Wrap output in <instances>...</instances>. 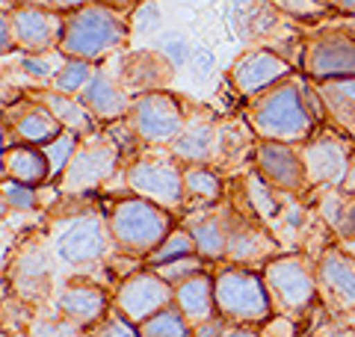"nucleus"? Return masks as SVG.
Wrapping results in <instances>:
<instances>
[{"mask_svg": "<svg viewBox=\"0 0 355 337\" xmlns=\"http://www.w3.org/2000/svg\"><path fill=\"white\" fill-rule=\"evenodd\" d=\"M343 193H355V154H352V160H349V172H347V181H343Z\"/></svg>", "mask_w": 355, "mask_h": 337, "instance_id": "nucleus-45", "label": "nucleus"}, {"mask_svg": "<svg viewBox=\"0 0 355 337\" xmlns=\"http://www.w3.org/2000/svg\"><path fill=\"white\" fill-rule=\"evenodd\" d=\"M89 337H139V331H137V325L128 322L116 308H110L107 317L89 329Z\"/></svg>", "mask_w": 355, "mask_h": 337, "instance_id": "nucleus-35", "label": "nucleus"}, {"mask_svg": "<svg viewBox=\"0 0 355 337\" xmlns=\"http://www.w3.org/2000/svg\"><path fill=\"white\" fill-rule=\"evenodd\" d=\"M222 198H225V181L214 168L198 166V163H184V213L214 207Z\"/></svg>", "mask_w": 355, "mask_h": 337, "instance_id": "nucleus-21", "label": "nucleus"}, {"mask_svg": "<svg viewBox=\"0 0 355 337\" xmlns=\"http://www.w3.org/2000/svg\"><path fill=\"white\" fill-rule=\"evenodd\" d=\"M175 308L184 313L190 325H202L207 320L219 317L216 313V290H214V273H202L196 278H187L175 287Z\"/></svg>", "mask_w": 355, "mask_h": 337, "instance_id": "nucleus-19", "label": "nucleus"}, {"mask_svg": "<svg viewBox=\"0 0 355 337\" xmlns=\"http://www.w3.org/2000/svg\"><path fill=\"white\" fill-rule=\"evenodd\" d=\"M302 337H314V334H311V331H308V334H302Z\"/></svg>", "mask_w": 355, "mask_h": 337, "instance_id": "nucleus-49", "label": "nucleus"}, {"mask_svg": "<svg viewBox=\"0 0 355 337\" xmlns=\"http://www.w3.org/2000/svg\"><path fill=\"white\" fill-rule=\"evenodd\" d=\"M166 53H169L175 62H184L187 60V42L184 39H169L166 42Z\"/></svg>", "mask_w": 355, "mask_h": 337, "instance_id": "nucleus-40", "label": "nucleus"}, {"mask_svg": "<svg viewBox=\"0 0 355 337\" xmlns=\"http://www.w3.org/2000/svg\"><path fill=\"white\" fill-rule=\"evenodd\" d=\"M24 337H89V331L83 325L65 320L53 308H44V311H36V317L30 320Z\"/></svg>", "mask_w": 355, "mask_h": 337, "instance_id": "nucleus-28", "label": "nucleus"}, {"mask_svg": "<svg viewBox=\"0 0 355 337\" xmlns=\"http://www.w3.org/2000/svg\"><path fill=\"white\" fill-rule=\"evenodd\" d=\"M331 3H338L343 9H349V12H355V0H331Z\"/></svg>", "mask_w": 355, "mask_h": 337, "instance_id": "nucleus-46", "label": "nucleus"}, {"mask_svg": "<svg viewBox=\"0 0 355 337\" xmlns=\"http://www.w3.org/2000/svg\"><path fill=\"white\" fill-rule=\"evenodd\" d=\"M51 308L89 331L113 308V290L89 278H62L57 293H53Z\"/></svg>", "mask_w": 355, "mask_h": 337, "instance_id": "nucleus-13", "label": "nucleus"}, {"mask_svg": "<svg viewBox=\"0 0 355 337\" xmlns=\"http://www.w3.org/2000/svg\"><path fill=\"white\" fill-rule=\"evenodd\" d=\"M352 142L349 137H340L335 130H323L317 137L302 142L299 157L305 166V178L311 193H323V189H340L347 181L349 160H352Z\"/></svg>", "mask_w": 355, "mask_h": 337, "instance_id": "nucleus-11", "label": "nucleus"}, {"mask_svg": "<svg viewBox=\"0 0 355 337\" xmlns=\"http://www.w3.org/2000/svg\"><path fill=\"white\" fill-rule=\"evenodd\" d=\"M320 98L331 121L355 139V80H329L320 86Z\"/></svg>", "mask_w": 355, "mask_h": 337, "instance_id": "nucleus-23", "label": "nucleus"}, {"mask_svg": "<svg viewBox=\"0 0 355 337\" xmlns=\"http://www.w3.org/2000/svg\"><path fill=\"white\" fill-rule=\"evenodd\" d=\"M231 151L228 142L219 139L216 128L210 125V121H190V125H184L181 137L172 142V154L178 157L181 163H198V166H210L214 160H225ZM214 168V166H210Z\"/></svg>", "mask_w": 355, "mask_h": 337, "instance_id": "nucleus-18", "label": "nucleus"}, {"mask_svg": "<svg viewBox=\"0 0 355 337\" xmlns=\"http://www.w3.org/2000/svg\"><path fill=\"white\" fill-rule=\"evenodd\" d=\"M18 36L24 44H36V48H42V44H48L51 36H53V27H57V18L42 12V9H27V12L18 15Z\"/></svg>", "mask_w": 355, "mask_h": 337, "instance_id": "nucleus-31", "label": "nucleus"}, {"mask_svg": "<svg viewBox=\"0 0 355 337\" xmlns=\"http://www.w3.org/2000/svg\"><path fill=\"white\" fill-rule=\"evenodd\" d=\"M83 104L89 107V112L98 119H119L125 112V98L121 92L107 80V77H92L83 89Z\"/></svg>", "mask_w": 355, "mask_h": 337, "instance_id": "nucleus-26", "label": "nucleus"}, {"mask_svg": "<svg viewBox=\"0 0 355 337\" xmlns=\"http://www.w3.org/2000/svg\"><path fill=\"white\" fill-rule=\"evenodd\" d=\"M228 331V322L222 320V317H214V320H207L202 325H193V334L190 337H222Z\"/></svg>", "mask_w": 355, "mask_h": 337, "instance_id": "nucleus-39", "label": "nucleus"}, {"mask_svg": "<svg viewBox=\"0 0 355 337\" xmlns=\"http://www.w3.org/2000/svg\"><path fill=\"white\" fill-rule=\"evenodd\" d=\"M190 254H198V245H196V240H193V234L187 231L181 222H178V228L146 257V263H142V266L157 269V266H163V263L181 261V257H190Z\"/></svg>", "mask_w": 355, "mask_h": 337, "instance_id": "nucleus-27", "label": "nucleus"}, {"mask_svg": "<svg viewBox=\"0 0 355 337\" xmlns=\"http://www.w3.org/2000/svg\"><path fill=\"white\" fill-rule=\"evenodd\" d=\"M3 281L12 287V293L27 308L33 311L51 308L53 293L60 287V269L42 225L24 231L12 243V249L3 252Z\"/></svg>", "mask_w": 355, "mask_h": 337, "instance_id": "nucleus-3", "label": "nucleus"}, {"mask_svg": "<svg viewBox=\"0 0 355 337\" xmlns=\"http://www.w3.org/2000/svg\"><path fill=\"white\" fill-rule=\"evenodd\" d=\"M317 116L305 104L302 92L296 86H282L272 95H266L258 107L252 110V128L261 139L270 142H308L314 137Z\"/></svg>", "mask_w": 355, "mask_h": 337, "instance_id": "nucleus-6", "label": "nucleus"}, {"mask_svg": "<svg viewBox=\"0 0 355 337\" xmlns=\"http://www.w3.org/2000/svg\"><path fill=\"white\" fill-rule=\"evenodd\" d=\"M24 69H27L30 74H36V77H44V74L51 71L48 65H44V62H39V60H27V62H24Z\"/></svg>", "mask_w": 355, "mask_h": 337, "instance_id": "nucleus-44", "label": "nucleus"}, {"mask_svg": "<svg viewBox=\"0 0 355 337\" xmlns=\"http://www.w3.org/2000/svg\"><path fill=\"white\" fill-rule=\"evenodd\" d=\"M228 216V245H225V266H246V269H261L279 257L284 249L282 243L272 237V231L263 222H258L249 213L234 207L228 198H222Z\"/></svg>", "mask_w": 355, "mask_h": 337, "instance_id": "nucleus-9", "label": "nucleus"}, {"mask_svg": "<svg viewBox=\"0 0 355 337\" xmlns=\"http://www.w3.org/2000/svg\"><path fill=\"white\" fill-rule=\"evenodd\" d=\"M258 334H261V337H302V334H308V331H305L296 320L282 317V313H272L270 320L258 325Z\"/></svg>", "mask_w": 355, "mask_h": 337, "instance_id": "nucleus-36", "label": "nucleus"}, {"mask_svg": "<svg viewBox=\"0 0 355 337\" xmlns=\"http://www.w3.org/2000/svg\"><path fill=\"white\" fill-rule=\"evenodd\" d=\"M137 331H139V337H190L193 325L187 322V317L175 305H169L166 311L154 313L151 320L139 322Z\"/></svg>", "mask_w": 355, "mask_h": 337, "instance_id": "nucleus-30", "label": "nucleus"}, {"mask_svg": "<svg viewBox=\"0 0 355 337\" xmlns=\"http://www.w3.org/2000/svg\"><path fill=\"white\" fill-rule=\"evenodd\" d=\"M51 163L36 145L3 148V181H18L27 187H42L51 181Z\"/></svg>", "mask_w": 355, "mask_h": 337, "instance_id": "nucleus-20", "label": "nucleus"}, {"mask_svg": "<svg viewBox=\"0 0 355 337\" xmlns=\"http://www.w3.org/2000/svg\"><path fill=\"white\" fill-rule=\"evenodd\" d=\"M266 296H270L272 313L291 317L311 331L320 320H329L326 311L320 308L317 296V278H314V261L302 252H282L261 269Z\"/></svg>", "mask_w": 355, "mask_h": 337, "instance_id": "nucleus-2", "label": "nucleus"}, {"mask_svg": "<svg viewBox=\"0 0 355 337\" xmlns=\"http://www.w3.org/2000/svg\"><path fill=\"white\" fill-rule=\"evenodd\" d=\"M12 130L18 133L21 139L27 145H36V148H44L48 142H53L65 130L57 119H53L51 110L44 107H33L27 112H21V116L12 121Z\"/></svg>", "mask_w": 355, "mask_h": 337, "instance_id": "nucleus-25", "label": "nucleus"}, {"mask_svg": "<svg viewBox=\"0 0 355 337\" xmlns=\"http://www.w3.org/2000/svg\"><path fill=\"white\" fill-rule=\"evenodd\" d=\"M53 3H60V6H74V3H80V0H53Z\"/></svg>", "mask_w": 355, "mask_h": 337, "instance_id": "nucleus-47", "label": "nucleus"}, {"mask_svg": "<svg viewBox=\"0 0 355 337\" xmlns=\"http://www.w3.org/2000/svg\"><path fill=\"white\" fill-rule=\"evenodd\" d=\"M184 125V112L169 95H146L130 112V128L146 145H172Z\"/></svg>", "mask_w": 355, "mask_h": 337, "instance_id": "nucleus-14", "label": "nucleus"}, {"mask_svg": "<svg viewBox=\"0 0 355 337\" xmlns=\"http://www.w3.org/2000/svg\"><path fill=\"white\" fill-rule=\"evenodd\" d=\"M110 3H128V0H110Z\"/></svg>", "mask_w": 355, "mask_h": 337, "instance_id": "nucleus-48", "label": "nucleus"}, {"mask_svg": "<svg viewBox=\"0 0 355 337\" xmlns=\"http://www.w3.org/2000/svg\"><path fill=\"white\" fill-rule=\"evenodd\" d=\"M196 71L198 74H202V71H210V69H214V56H210V51H205V48H198L196 53Z\"/></svg>", "mask_w": 355, "mask_h": 337, "instance_id": "nucleus-43", "label": "nucleus"}, {"mask_svg": "<svg viewBox=\"0 0 355 337\" xmlns=\"http://www.w3.org/2000/svg\"><path fill=\"white\" fill-rule=\"evenodd\" d=\"M214 290L216 313L228 325H261L272 317V305L258 269L222 263L214 269Z\"/></svg>", "mask_w": 355, "mask_h": 337, "instance_id": "nucleus-5", "label": "nucleus"}, {"mask_svg": "<svg viewBox=\"0 0 355 337\" xmlns=\"http://www.w3.org/2000/svg\"><path fill=\"white\" fill-rule=\"evenodd\" d=\"M125 187L130 196L148 198L154 205L184 213V163L178 157H151L142 154L125 168Z\"/></svg>", "mask_w": 355, "mask_h": 337, "instance_id": "nucleus-7", "label": "nucleus"}, {"mask_svg": "<svg viewBox=\"0 0 355 337\" xmlns=\"http://www.w3.org/2000/svg\"><path fill=\"white\" fill-rule=\"evenodd\" d=\"M74 207H60V201L44 213L42 231L48 237L53 252V261L62 278H89L110 290L133 269H139V261L121 257L110 225L104 216V207L83 201L86 196H71Z\"/></svg>", "mask_w": 355, "mask_h": 337, "instance_id": "nucleus-1", "label": "nucleus"}, {"mask_svg": "<svg viewBox=\"0 0 355 337\" xmlns=\"http://www.w3.org/2000/svg\"><path fill=\"white\" fill-rule=\"evenodd\" d=\"M222 337H261L258 325H228V331Z\"/></svg>", "mask_w": 355, "mask_h": 337, "instance_id": "nucleus-42", "label": "nucleus"}, {"mask_svg": "<svg viewBox=\"0 0 355 337\" xmlns=\"http://www.w3.org/2000/svg\"><path fill=\"white\" fill-rule=\"evenodd\" d=\"M311 74H317V77L355 74V42L349 39L320 42L314 53H311Z\"/></svg>", "mask_w": 355, "mask_h": 337, "instance_id": "nucleus-22", "label": "nucleus"}, {"mask_svg": "<svg viewBox=\"0 0 355 337\" xmlns=\"http://www.w3.org/2000/svg\"><path fill=\"white\" fill-rule=\"evenodd\" d=\"M104 216L113 234V243L121 257L146 263V257L178 228V219L172 210L154 205L148 198L125 196L104 201Z\"/></svg>", "mask_w": 355, "mask_h": 337, "instance_id": "nucleus-4", "label": "nucleus"}, {"mask_svg": "<svg viewBox=\"0 0 355 337\" xmlns=\"http://www.w3.org/2000/svg\"><path fill=\"white\" fill-rule=\"evenodd\" d=\"M36 189L39 187L3 181V187H0V196H3V216H9V213H33L36 207H42Z\"/></svg>", "mask_w": 355, "mask_h": 337, "instance_id": "nucleus-33", "label": "nucleus"}, {"mask_svg": "<svg viewBox=\"0 0 355 337\" xmlns=\"http://www.w3.org/2000/svg\"><path fill=\"white\" fill-rule=\"evenodd\" d=\"M181 225L193 234V240L198 245V254L207 257L210 263L222 266L225 263V245H228V216H225V205H214L205 210H193L184 213Z\"/></svg>", "mask_w": 355, "mask_h": 337, "instance_id": "nucleus-17", "label": "nucleus"}, {"mask_svg": "<svg viewBox=\"0 0 355 337\" xmlns=\"http://www.w3.org/2000/svg\"><path fill=\"white\" fill-rule=\"evenodd\" d=\"M314 278L326 317L355 322V257L340 245H329L314 261Z\"/></svg>", "mask_w": 355, "mask_h": 337, "instance_id": "nucleus-10", "label": "nucleus"}, {"mask_svg": "<svg viewBox=\"0 0 355 337\" xmlns=\"http://www.w3.org/2000/svg\"><path fill=\"white\" fill-rule=\"evenodd\" d=\"M169 305H175V287L148 266L133 269L113 290V308L133 325L151 320Z\"/></svg>", "mask_w": 355, "mask_h": 337, "instance_id": "nucleus-12", "label": "nucleus"}, {"mask_svg": "<svg viewBox=\"0 0 355 337\" xmlns=\"http://www.w3.org/2000/svg\"><path fill=\"white\" fill-rule=\"evenodd\" d=\"M48 110L53 112V119H57L65 130L77 133V137L95 130V119H92V112H89L86 104H77V101L53 95V98H48Z\"/></svg>", "mask_w": 355, "mask_h": 337, "instance_id": "nucleus-29", "label": "nucleus"}, {"mask_svg": "<svg viewBox=\"0 0 355 337\" xmlns=\"http://www.w3.org/2000/svg\"><path fill=\"white\" fill-rule=\"evenodd\" d=\"M119 163H121V148L116 145L113 137L89 139L83 145H77L71 163L65 166V172L57 181V193L60 196H89L92 189L104 187L119 172Z\"/></svg>", "mask_w": 355, "mask_h": 337, "instance_id": "nucleus-8", "label": "nucleus"}, {"mask_svg": "<svg viewBox=\"0 0 355 337\" xmlns=\"http://www.w3.org/2000/svg\"><path fill=\"white\" fill-rule=\"evenodd\" d=\"M314 337H355V322L352 320H320L314 329Z\"/></svg>", "mask_w": 355, "mask_h": 337, "instance_id": "nucleus-38", "label": "nucleus"}, {"mask_svg": "<svg viewBox=\"0 0 355 337\" xmlns=\"http://www.w3.org/2000/svg\"><path fill=\"white\" fill-rule=\"evenodd\" d=\"M157 18H160V12H157V6H146L139 12V18H137V24L142 27V30H148V27H154L157 24Z\"/></svg>", "mask_w": 355, "mask_h": 337, "instance_id": "nucleus-41", "label": "nucleus"}, {"mask_svg": "<svg viewBox=\"0 0 355 337\" xmlns=\"http://www.w3.org/2000/svg\"><path fill=\"white\" fill-rule=\"evenodd\" d=\"M121 36L119 21L107 12V9H83L74 15L69 33H65V51L77 56H95L116 44Z\"/></svg>", "mask_w": 355, "mask_h": 337, "instance_id": "nucleus-16", "label": "nucleus"}, {"mask_svg": "<svg viewBox=\"0 0 355 337\" xmlns=\"http://www.w3.org/2000/svg\"><path fill=\"white\" fill-rule=\"evenodd\" d=\"M216 263H210L207 257L202 254H190V257H181V261H172V263H163L157 266L154 273H157L160 278H166L172 287H178L181 281L187 278H196V275H202V273H214Z\"/></svg>", "mask_w": 355, "mask_h": 337, "instance_id": "nucleus-32", "label": "nucleus"}, {"mask_svg": "<svg viewBox=\"0 0 355 337\" xmlns=\"http://www.w3.org/2000/svg\"><path fill=\"white\" fill-rule=\"evenodd\" d=\"M44 157H48V163H51V175H53V181H60V175L65 172V166L71 163V157L77 151V133L71 130H62L57 139L44 145Z\"/></svg>", "mask_w": 355, "mask_h": 337, "instance_id": "nucleus-34", "label": "nucleus"}, {"mask_svg": "<svg viewBox=\"0 0 355 337\" xmlns=\"http://www.w3.org/2000/svg\"><path fill=\"white\" fill-rule=\"evenodd\" d=\"M254 168H258L275 189L311 198V187H308V178H305L302 157H299V151L293 148V145L261 139L258 145H254Z\"/></svg>", "mask_w": 355, "mask_h": 337, "instance_id": "nucleus-15", "label": "nucleus"}, {"mask_svg": "<svg viewBox=\"0 0 355 337\" xmlns=\"http://www.w3.org/2000/svg\"><path fill=\"white\" fill-rule=\"evenodd\" d=\"M284 74H287V65L282 60H275V56H270V53H254V56H249L246 62L237 65L234 83H237L240 92L254 95V92H261L263 86L275 83Z\"/></svg>", "mask_w": 355, "mask_h": 337, "instance_id": "nucleus-24", "label": "nucleus"}, {"mask_svg": "<svg viewBox=\"0 0 355 337\" xmlns=\"http://www.w3.org/2000/svg\"><path fill=\"white\" fill-rule=\"evenodd\" d=\"M86 77H89L86 65L83 62H71V65H65L62 74L57 77V86L62 89V92H77V89H86V83H89Z\"/></svg>", "mask_w": 355, "mask_h": 337, "instance_id": "nucleus-37", "label": "nucleus"}]
</instances>
